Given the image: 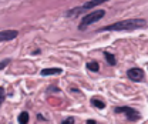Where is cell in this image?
<instances>
[{"label":"cell","instance_id":"ba28073f","mask_svg":"<svg viewBox=\"0 0 148 124\" xmlns=\"http://www.w3.org/2000/svg\"><path fill=\"white\" fill-rule=\"evenodd\" d=\"M90 104H91L92 107H95V108H98V110H103V108H106V103H104L103 100L97 99V97H91V100H90Z\"/></svg>","mask_w":148,"mask_h":124},{"label":"cell","instance_id":"3957f363","mask_svg":"<svg viewBox=\"0 0 148 124\" xmlns=\"http://www.w3.org/2000/svg\"><path fill=\"white\" fill-rule=\"evenodd\" d=\"M104 16H106V10H103V9L94 10L91 13L86 14L84 17L81 19L80 24H78V30H86V27H88V26L92 24V23H97L98 20H101Z\"/></svg>","mask_w":148,"mask_h":124},{"label":"cell","instance_id":"5b68a950","mask_svg":"<svg viewBox=\"0 0 148 124\" xmlns=\"http://www.w3.org/2000/svg\"><path fill=\"white\" fill-rule=\"evenodd\" d=\"M127 77L134 83H140L144 80V70L140 67H132L127 70Z\"/></svg>","mask_w":148,"mask_h":124},{"label":"cell","instance_id":"7a4b0ae2","mask_svg":"<svg viewBox=\"0 0 148 124\" xmlns=\"http://www.w3.org/2000/svg\"><path fill=\"white\" fill-rule=\"evenodd\" d=\"M107 1H110V0H90V1L84 3V4L80 6V7H73V9L67 10V12L64 13V16H66V17H77L78 14H81V13H84V12H87V10H92L94 7H97V6H100V4H103V3H107Z\"/></svg>","mask_w":148,"mask_h":124},{"label":"cell","instance_id":"8992f818","mask_svg":"<svg viewBox=\"0 0 148 124\" xmlns=\"http://www.w3.org/2000/svg\"><path fill=\"white\" fill-rule=\"evenodd\" d=\"M17 36H18V32L17 30H14V29H6V30H1V32H0V43L14 40Z\"/></svg>","mask_w":148,"mask_h":124},{"label":"cell","instance_id":"277c9868","mask_svg":"<svg viewBox=\"0 0 148 124\" xmlns=\"http://www.w3.org/2000/svg\"><path fill=\"white\" fill-rule=\"evenodd\" d=\"M114 113H115V114H124L128 121H138V120L141 118L140 111L135 110V108H132V107H128V106L114 107Z\"/></svg>","mask_w":148,"mask_h":124},{"label":"cell","instance_id":"5bb4252c","mask_svg":"<svg viewBox=\"0 0 148 124\" xmlns=\"http://www.w3.org/2000/svg\"><path fill=\"white\" fill-rule=\"evenodd\" d=\"M4 99H6V96H4V87L0 86V106H1V103L4 101Z\"/></svg>","mask_w":148,"mask_h":124},{"label":"cell","instance_id":"8fae6325","mask_svg":"<svg viewBox=\"0 0 148 124\" xmlns=\"http://www.w3.org/2000/svg\"><path fill=\"white\" fill-rule=\"evenodd\" d=\"M86 67H87V70L92 71V73L100 71V64H98V61H88V63L86 64Z\"/></svg>","mask_w":148,"mask_h":124},{"label":"cell","instance_id":"30bf717a","mask_svg":"<svg viewBox=\"0 0 148 124\" xmlns=\"http://www.w3.org/2000/svg\"><path fill=\"white\" fill-rule=\"evenodd\" d=\"M104 57H106V60H107V63H108V66H115L117 64V59H115V56L114 54L108 53V52H104Z\"/></svg>","mask_w":148,"mask_h":124},{"label":"cell","instance_id":"2e32d148","mask_svg":"<svg viewBox=\"0 0 148 124\" xmlns=\"http://www.w3.org/2000/svg\"><path fill=\"white\" fill-rule=\"evenodd\" d=\"M87 124H95V120H91V118H90V120H87Z\"/></svg>","mask_w":148,"mask_h":124},{"label":"cell","instance_id":"9c48e42d","mask_svg":"<svg viewBox=\"0 0 148 124\" xmlns=\"http://www.w3.org/2000/svg\"><path fill=\"white\" fill-rule=\"evenodd\" d=\"M29 120H30V116H29L27 111H21V113L18 114V117H17L18 124H27Z\"/></svg>","mask_w":148,"mask_h":124},{"label":"cell","instance_id":"6da1fadb","mask_svg":"<svg viewBox=\"0 0 148 124\" xmlns=\"http://www.w3.org/2000/svg\"><path fill=\"white\" fill-rule=\"evenodd\" d=\"M147 26V20L141 17H132L127 20H120L98 29V32H132L137 29H143Z\"/></svg>","mask_w":148,"mask_h":124},{"label":"cell","instance_id":"52a82bcc","mask_svg":"<svg viewBox=\"0 0 148 124\" xmlns=\"http://www.w3.org/2000/svg\"><path fill=\"white\" fill-rule=\"evenodd\" d=\"M61 69L60 67H53V69H43L40 71L41 76H53V74H60L61 73Z\"/></svg>","mask_w":148,"mask_h":124},{"label":"cell","instance_id":"4fadbf2b","mask_svg":"<svg viewBox=\"0 0 148 124\" xmlns=\"http://www.w3.org/2000/svg\"><path fill=\"white\" fill-rule=\"evenodd\" d=\"M10 61H12L10 59H4V60H1V61H0V70H1V69H4V67H6V66H7Z\"/></svg>","mask_w":148,"mask_h":124},{"label":"cell","instance_id":"7c38bea8","mask_svg":"<svg viewBox=\"0 0 148 124\" xmlns=\"http://www.w3.org/2000/svg\"><path fill=\"white\" fill-rule=\"evenodd\" d=\"M74 123H75V118H74L73 116H70V117H67L66 120L61 121V124H74Z\"/></svg>","mask_w":148,"mask_h":124},{"label":"cell","instance_id":"9a60e30c","mask_svg":"<svg viewBox=\"0 0 148 124\" xmlns=\"http://www.w3.org/2000/svg\"><path fill=\"white\" fill-rule=\"evenodd\" d=\"M37 120H38V121H41V120H44V117H43L41 114H37Z\"/></svg>","mask_w":148,"mask_h":124}]
</instances>
